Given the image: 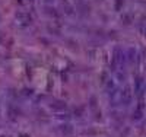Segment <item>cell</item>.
I'll use <instances>...</instances> for the list:
<instances>
[{"label": "cell", "mask_w": 146, "mask_h": 137, "mask_svg": "<svg viewBox=\"0 0 146 137\" xmlns=\"http://www.w3.org/2000/svg\"><path fill=\"white\" fill-rule=\"evenodd\" d=\"M51 108H54V109H63V108H66V104H63V102H56L54 105H51Z\"/></svg>", "instance_id": "cell-1"}]
</instances>
